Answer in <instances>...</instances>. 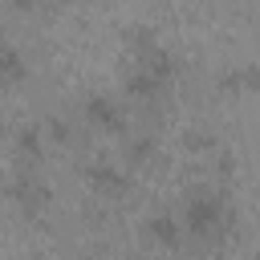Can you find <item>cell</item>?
<instances>
[{
    "label": "cell",
    "mask_w": 260,
    "mask_h": 260,
    "mask_svg": "<svg viewBox=\"0 0 260 260\" xmlns=\"http://www.w3.org/2000/svg\"><path fill=\"white\" fill-rule=\"evenodd\" d=\"M130 69H126V98H138V102H150L158 98L171 77H175V57L158 45V37L150 28H130Z\"/></svg>",
    "instance_id": "cell-1"
},
{
    "label": "cell",
    "mask_w": 260,
    "mask_h": 260,
    "mask_svg": "<svg viewBox=\"0 0 260 260\" xmlns=\"http://www.w3.org/2000/svg\"><path fill=\"white\" fill-rule=\"evenodd\" d=\"M232 228V207L219 191H191L187 195V211H183V236H195V240H219L228 236Z\"/></svg>",
    "instance_id": "cell-2"
},
{
    "label": "cell",
    "mask_w": 260,
    "mask_h": 260,
    "mask_svg": "<svg viewBox=\"0 0 260 260\" xmlns=\"http://www.w3.org/2000/svg\"><path fill=\"white\" fill-rule=\"evenodd\" d=\"M8 199H12L20 211L37 215V211H45V207H49V187H45V179H41V175H32V167H20V171H16V179L8 183Z\"/></svg>",
    "instance_id": "cell-3"
},
{
    "label": "cell",
    "mask_w": 260,
    "mask_h": 260,
    "mask_svg": "<svg viewBox=\"0 0 260 260\" xmlns=\"http://www.w3.org/2000/svg\"><path fill=\"white\" fill-rule=\"evenodd\" d=\"M85 122L93 130H106V134H122L126 130V106L110 93H89L85 98Z\"/></svg>",
    "instance_id": "cell-4"
},
{
    "label": "cell",
    "mask_w": 260,
    "mask_h": 260,
    "mask_svg": "<svg viewBox=\"0 0 260 260\" xmlns=\"http://www.w3.org/2000/svg\"><path fill=\"white\" fill-rule=\"evenodd\" d=\"M85 183H89V191L102 195V199H122V195L130 191V175H126L118 162H89V167H85Z\"/></svg>",
    "instance_id": "cell-5"
},
{
    "label": "cell",
    "mask_w": 260,
    "mask_h": 260,
    "mask_svg": "<svg viewBox=\"0 0 260 260\" xmlns=\"http://www.w3.org/2000/svg\"><path fill=\"white\" fill-rule=\"evenodd\" d=\"M146 240L175 252V248L183 244V223H179L175 215H167V211H162V215H150V219H146Z\"/></svg>",
    "instance_id": "cell-6"
},
{
    "label": "cell",
    "mask_w": 260,
    "mask_h": 260,
    "mask_svg": "<svg viewBox=\"0 0 260 260\" xmlns=\"http://www.w3.org/2000/svg\"><path fill=\"white\" fill-rule=\"evenodd\" d=\"M24 77H28V65H24L20 49L0 37V85H20Z\"/></svg>",
    "instance_id": "cell-7"
},
{
    "label": "cell",
    "mask_w": 260,
    "mask_h": 260,
    "mask_svg": "<svg viewBox=\"0 0 260 260\" xmlns=\"http://www.w3.org/2000/svg\"><path fill=\"white\" fill-rule=\"evenodd\" d=\"M154 154H158V138L154 134H130L126 138V162L130 167H150L154 162Z\"/></svg>",
    "instance_id": "cell-8"
},
{
    "label": "cell",
    "mask_w": 260,
    "mask_h": 260,
    "mask_svg": "<svg viewBox=\"0 0 260 260\" xmlns=\"http://www.w3.org/2000/svg\"><path fill=\"white\" fill-rule=\"evenodd\" d=\"M41 130L37 126H20L16 130V158H20V167H32V162H41Z\"/></svg>",
    "instance_id": "cell-9"
},
{
    "label": "cell",
    "mask_w": 260,
    "mask_h": 260,
    "mask_svg": "<svg viewBox=\"0 0 260 260\" xmlns=\"http://www.w3.org/2000/svg\"><path fill=\"white\" fill-rule=\"evenodd\" d=\"M252 85H256V69H252V65L223 73V89H252Z\"/></svg>",
    "instance_id": "cell-10"
},
{
    "label": "cell",
    "mask_w": 260,
    "mask_h": 260,
    "mask_svg": "<svg viewBox=\"0 0 260 260\" xmlns=\"http://www.w3.org/2000/svg\"><path fill=\"white\" fill-rule=\"evenodd\" d=\"M49 130H53V138H57V142H65V138H69V126H65L61 118H49Z\"/></svg>",
    "instance_id": "cell-11"
},
{
    "label": "cell",
    "mask_w": 260,
    "mask_h": 260,
    "mask_svg": "<svg viewBox=\"0 0 260 260\" xmlns=\"http://www.w3.org/2000/svg\"><path fill=\"white\" fill-rule=\"evenodd\" d=\"M187 146H211L207 134H187Z\"/></svg>",
    "instance_id": "cell-12"
},
{
    "label": "cell",
    "mask_w": 260,
    "mask_h": 260,
    "mask_svg": "<svg viewBox=\"0 0 260 260\" xmlns=\"http://www.w3.org/2000/svg\"><path fill=\"white\" fill-rule=\"evenodd\" d=\"M85 260H106V256H85Z\"/></svg>",
    "instance_id": "cell-13"
}]
</instances>
